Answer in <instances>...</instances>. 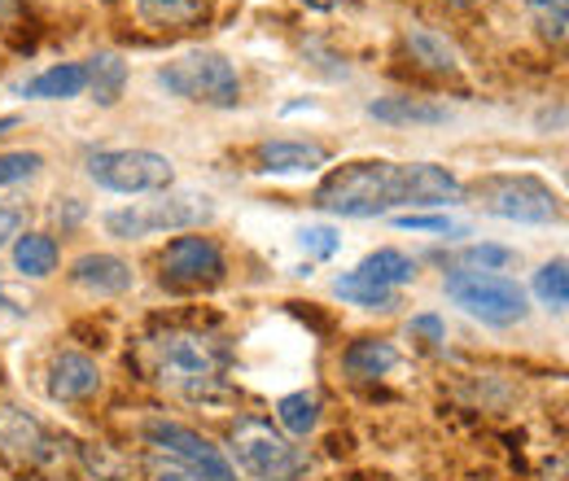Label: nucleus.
Returning <instances> with one entry per match:
<instances>
[{"label":"nucleus","mask_w":569,"mask_h":481,"mask_svg":"<svg viewBox=\"0 0 569 481\" xmlns=\"http://www.w3.org/2000/svg\"><path fill=\"white\" fill-rule=\"evenodd\" d=\"M214 219V202L207 193H171L158 202H141L128 210H110L101 223L110 237L119 241H141L153 232H184V228H202Z\"/></svg>","instance_id":"423d86ee"},{"label":"nucleus","mask_w":569,"mask_h":481,"mask_svg":"<svg viewBox=\"0 0 569 481\" xmlns=\"http://www.w3.org/2000/svg\"><path fill=\"white\" fill-rule=\"evenodd\" d=\"M320 167H329L325 144H311V140H263L259 144V171L302 176V171H320Z\"/></svg>","instance_id":"ddd939ff"},{"label":"nucleus","mask_w":569,"mask_h":481,"mask_svg":"<svg viewBox=\"0 0 569 481\" xmlns=\"http://www.w3.org/2000/svg\"><path fill=\"white\" fill-rule=\"evenodd\" d=\"M40 171V153H0V184L31 180Z\"/></svg>","instance_id":"c756f323"},{"label":"nucleus","mask_w":569,"mask_h":481,"mask_svg":"<svg viewBox=\"0 0 569 481\" xmlns=\"http://www.w3.org/2000/svg\"><path fill=\"white\" fill-rule=\"evenodd\" d=\"M22 232V214L13 207H0V245L9 241V237H18Z\"/></svg>","instance_id":"473e14b6"},{"label":"nucleus","mask_w":569,"mask_h":481,"mask_svg":"<svg viewBox=\"0 0 569 481\" xmlns=\"http://www.w3.org/2000/svg\"><path fill=\"white\" fill-rule=\"evenodd\" d=\"M223 280V254L211 237H176L162 250V284L171 289H211Z\"/></svg>","instance_id":"9d476101"},{"label":"nucleus","mask_w":569,"mask_h":481,"mask_svg":"<svg viewBox=\"0 0 569 481\" xmlns=\"http://www.w3.org/2000/svg\"><path fill=\"white\" fill-rule=\"evenodd\" d=\"M0 307H4V311H13V315H22V307H18V302H9L4 293H0Z\"/></svg>","instance_id":"c9c22d12"},{"label":"nucleus","mask_w":569,"mask_h":481,"mask_svg":"<svg viewBox=\"0 0 569 481\" xmlns=\"http://www.w3.org/2000/svg\"><path fill=\"white\" fill-rule=\"evenodd\" d=\"M307 4H311V9H333L338 0H307Z\"/></svg>","instance_id":"e433bc0d"},{"label":"nucleus","mask_w":569,"mask_h":481,"mask_svg":"<svg viewBox=\"0 0 569 481\" xmlns=\"http://www.w3.org/2000/svg\"><path fill=\"white\" fill-rule=\"evenodd\" d=\"M535 293H539V302H543L548 311L566 315V307H569V272H566V259H552V263H543V268L535 272Z\"/></svg>","instance_id":"b1692460"},{"label":"nucleus","mask_w":569,"mask_h":481,"mask_svg":"<svg viewBox=\"0 0 569 481\" xmlns=\"http://www.w3.org/2000/svg\"><path fill=\"white\" fill-rule=\"evenodd\" d=\"M13 128H18V119H13V114H4V119H0V137H4V132H13Z\"/></svg>","instance_id":"f704fd0d"},{"label":"nucleus","mask_w":569,"mask_h":481,"mask_svg":"<svg viewBox=\"0 0 569 481\" xmlns=\"http://www.w3.org/2000/svg\"><path fill=\"white\" fill-rule=\"evenodd\" d=\"M447 4H456V9H469V4H478V0H447Z\"/></svg>","instance_id":"4c0bfd02"},{"label":"nucleus","mask_w":569,"mask_h":481,"mask_svg":"<svg viewBox=\"0 0 569 481\" xmlns=\"http://www.w3.org/2000/svg\"><path fill=\"white\" fill-rule=\"evenodd\" d=\"M83 74H88V88H92L97 106H114L123 97V88H128V62L119 53H97L83 67Z\"/></svg>","instance_id":"aec40b11"},{"label":"nucleus","mask_w":569,"mask_h":481,"mask_svg":"<svg viewBox=\"0 0 569 481\" xmlns=\"http://www.w3.org/2000/svg\"><path fill=\"white\" fill-rule=\"evenodd\" d=\"M13 13H18V0H0V22L13 18Z\"/></svg>","instance_id":"72a5a7b5"},{"label":"nucleus","mask_w":569,"mask_h":481,"mask_svg":"<svg viewBox=\"0 0 569 481\" xmlns=\"http://www.w3.org/2000/svg\"><path fill=\"white\" fill-rule=\"evenodd\" d=\"M478 207L508 223H557L561 198L539 176H491L478 184Z\"/></svg>","instance_id":"6e6552de"},{"label":"nucleus","mask_w":569,"mask_h":481,"mask_svg":"<svg viewBox=\"0 0 569 481\" xmlns=\"http://www.w3.org/2000/svg\"><path fill=\"white\" fill-rule=\"evenodd\" d=\"M0 447H4L9 455H22V460H44L49 438H44V429L27 412L9 408V412L0 415Z\"/></svg>","instance_id":"f3484780"},{"label":"nucleus","mask_w":569,"mask_h":481,"mask_svg":"<svg viewBox=\"0 0 569 481\" xmlns=\"http://www.w3.org/2000/svg\"><path fill=\"white\" fill-rule=\"evenodd\" d=\"M333 293H338L342 302H351V307H363V311H395V307H399V293H395V289L363 284V280H356L351 272L333 280Z\"/></svg>","instance_id":"4be33fe9"},{"label":"nucleus","mask_w":569,"mask_h":481,"mask_svg":"<svg viewBox=\"0 0 569 481\" xmlns=\"http://www.w3.org/2000/svg\"><path fill=\"white\" fill-rule=\"evenodd\" d=\"M412 333H426L429 342H442V338H447V329H442L438 315H417V320H412Z\"/></svg>","instance_id":"2f4dec72"},{"label":"nucleus","mask_w":569,"mask_h":481,"mask_svg":"<svg viewBox=\"0 0 569 481\" xmlns=\"http://www.w3.org/2000/svg\"><path fill=\"white\" fill-rule=\"evenodd\" d=\"M153 359L162 385L180 390L184 399H219L223 394V368H228V345L198 333V329H167L153 338Z\"/></svg>","instance_id":"f03ea898"},{"label":"nucleus","mask_w":569,"mask_h":481,"mask_svg":"<svg viewBox=\"0 0 569 481\" xmlns=\"http://www.w3.org/2000/svg\"><path fill=\"white\" fill-rule=\"evenodd\" d=\"M403 49L412 53V62L429 74H456V70L465 67V58H460V49L442 36V31H433L426 22H412L408 31H403Z\"/></svg>","instance_id":"4468645a"},{"label":"nucleus","mask_w":569,"mask_h":481,"mask_svg":"<svg viewBox=\"0 0 569 481\" xmlns=\"http://www.w3.org/2000/svg\"><path fill=\"white\" fill-rule=\"evenodd\" d=\"M88 88V74L79 62H62V67H49L44 74H36L31 83H27V97H36V101H71Z\"/></svg>","instance_id":"412c9836"},{"label":"nucleus","mask_w":569,"mask_h":481,"mask_svg":"<svg viewBox=\"0 0 569 481\" xmlns=\"http://www.w3.org/2000/svg\"><path fill=\"white\" fill-rule=\"evenodd\" d=\"M526 9H530V18H535V27H539L543 40H552V44L566 40L569 0H526Z\"/></svg>","instance_id":"a878e982"},{"label":"nucleus","mask_w":569,"mask_h":481,"mask_svg":"<svg viewBox=\"0 0 569 481\" xmlns=\"http://www.w3.org/2000/svg\"><path fill=\"white\" fill-rule=\"evenodd\" d=\"M517 254L508 250V245H465L460 250V268H469V272H499V268H508Z\"/></svg>","instance_id":"cd10ccee"},{"label":"nucleus","mask_w":569,"mask_h":481,"mask_svg":"<svg viewBox=\"0 0 569 481\" xmlns=\"http://www.w3.org/2000/svg\"><path fill=\"white\" fill-rule=\"evenodd\" d=\"M395 363H399V350L386 342V338H359V342H351L342 350V368H347L356 381L386 377Z\"/></svg>","instance_id":"dca6fc26"},{"label":"nucleus","mask_w":569,"mask_h":481,"mask_svg":"<svg viewBox=\"0 0 569 481\" xmlns=\"http://www.w3.org/2000/svg\"><path fill=\"white\" fill-rule=\"evenodd\" d=\"M311 207L342 219H372L395 207H412V162L408 167L386 158L347 162L320 180V189L311 193Z\"/></svg>","instance_id":"f257e3e1"},{"label":"nucleus","mask_w":569,"mask_h":481,"mask_svg":"<svg viewBox=\"0 0 569 481\" xmlns=\"http://www.w3.org/2000/svg\"><path fill=\"white\" fill-rule=\"evenodd\" d=\"M298 245H302L311 259H333V254L342 250V237H338L333 228H320V223H316V228H302V232H298Z\"/></svg>","instance_id":"c85d7f7f"},{"label":"nucleus","mask_w":569,"mask_h":481,"mask_svg":"<svg viewBox=\"0 0 569 481\" xmlns=\"http://www.w3.org/2000/svg\"><path fill=\"white\" fill-rule=\"evenodd\" d=\"M88 176L110 193H167L176 184V167L149 149H101L88 158Z\"/></svg>","instance_id":"0eeeda50"},{"label":"nucleus","mask_w":569,"mask_h":481,"mask_svg":"<svg viewBox=\"0 0 569 481\" xmlns=\"http://www.w3.org/2000/svg\"><path fill=\"white\" fill-rule=\"evenodd\" d=\"M149 481H207V478L193 473L189 464L171 460V455H149Z\"/></svg>","instance_id":"7c9ffc66"},{"label":"nucleus","mask_w":569,"mask_h":481,"mask_svg":"<svg viewBox=\"0 0 569 481\" xmlns=\"http://www.w3.org/2000/svg\"><path fill=\"white\" fill-rule=\"evenodd\" d=\"M447 298H451L465 315H473V320H482V324H491V329H512V324H521V320L530 315L526 289L503 272H469V268H456V272H447Z\"/></svg>","instance_id":"20e7f679"},{"label":"nucleus","mask_w":569,"mask_h":481,"mask_svg":"<svg viewBox=\"0 0 569 481\" xmlns=\"http://www.w3.org/2000/svg\"><path fill=\"white\" fill-rule=\"evenodd\" d=\"M13 268L22 275H31V280H44V275L58 272V241L53 237H44V232H18V241H13Z\"/></svg>","instance_id":"6ab92c4d"},{"label":"nucleus","mask_w":569,"mask_h":481,"mask_svg":"<svg viewBox=\"0 0 569 481\" xmlns=\"http://www.w3.org/2000/svg\"><path fill=\"white\" fill-rule=\"evenodd\" d=\"M97 390H101V372H97V363L88 354L62 350L53 359V368H49V399L53 403H83Z\"/></svg>","instance_id":"9b49d317"},{"label":"nucleus","mask_w":569,"mask_h":481,"mask_svg":"<svg viewBox=\"0 0 569 481\" xmlns=\"http://www.w3.org/2000/svg\"><path fill=\"white\" fill-rule=\"evenodd\" d=\"M351 275L363 280V284H377V289H399V284H408L417 275V263L408 254H399V250H377Z\"/></svg>","instance_id":"a211bd4d"},{"label":"nucleus","mask_w":569,"mask_h":481,"mask_svg":"<svg viewBox=\"0 0 569 481\" xmlns=\"http://www.w3.org/2000/svg\"><path fill=\"white\" fill-rule=\"evenodd\" d=\"M144 442L153 447V455H171L180 464H189L193 473H202L207 481H237V469L228 464V455L207 442L198 429L176 424V420H149L144 424Z\"/></svg>","instance_id":"1a4fd4ad"},{"label":"nucleus","mask_w":569,"mask_h":481,"mask_svg":"<svg viewBox=\"0 0 569 481\" xmlns=\"http://www.w3.org/2000/svg\"><path fill=\"white\" fill-rule=\"evenodd\" d=\"M71 280L88 293H101V298H114V293H128L137 284V272L119 259V254H83L71 263Z\"/></svg>","instance_id":"f8f14e48"},{"label":"nucleus","mask_w":569,"mask_h":481,"mask_svg":"<svg viewBox=\"0 0 569 481\" xmlns=\"http://www.w3.org/2000/svg\"><path fill=\"white\" fill-rule=\"evenodd\" d=\"M368 114L390 128H442L451 119V110H442L433 101H417V97H377L368 106Z\"/></svg>","instance_id":"2eb2a0df"},{"label":"nucleus","mask_w":569,"mask_h":481,"mask_svg":"<svg viewBox=\"0 0 569 481\" xmlns=\"http://www.w3.org/2000/svg\"><path fill=\"white\" fill-rule=\"evenodd\" d=\"M228 464H237L250 481H302L307 478V455L293 447V438L272 429V420L241 415L228 438Z\"/></svg>","instance_id":"7ed1b4c3"},{"label":"nucleus","mask_w":569,"mask_h":481,"mask_svg":"<svg viewBox=\"0 0 569 481\" xmlns=\"http://www.w3.org/2000/svg\"><path fill=\"white\" fill-rule=\"evenodd\" d=\"M158 83L184 101H198V106H211V110H232L241 101V79L232 62L214 49H193L176 62L158 70Z\"/></svg>","instance_id":"39448f33"},{"label":"nucleus","mask_w":569,"mask_h":481,"mask_svg":"<svg viewBox=\"0 0 569 481\" xmlns=\"http://www.w3.org/2000/svg\"><path fill=\"white\" fill-rule=\"evenodd\" d=\"M395 223H399L403 232H438V237H447V241L469 237V228L456 223V219H447V214H399Z\"/></svg>","instance_id":"bb28decb"},{"label":"nucleus","mask_w":569,"mask_h":481,"mask_svg":"<svg viewBox=\"0 0 569 481\" xmlns=\"http://www.w3.org/2000/svg\"><path fill=\"white\" fill-rule=\"evenodd\" d=\"M141 13L158 27H184L207 13V0H137Z\"/></svg>","instance_id":"393cba45"},{"label":"nucleus","mask_w":569,"mask_h":481,"mask_svg":"<svg viewBox=\"0 0 569 481\" xmlns=\"http://www.w3.org/2000/svg\"><path fill=\"white\" fill-rule=\"evenodd\" d=\"M277 420H281L284 433H293V438H307V433L320 424V403H316V394H307V390H298V394H284L281 403H277Z\"/></svg>","instance_id":"5701e85b"}]
</instances>
